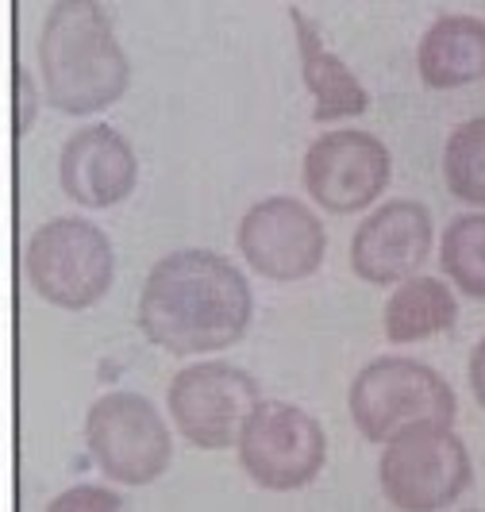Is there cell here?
<instances>
[{
	"instance_id": "14",
	"label": "cell",
	"mask_w": 485,
	"mask_h": 512,
	"mask_svg": "<svg viewBox=\"0 0 485 512\" xmlns=\"http://www.w3.org/2000/svg\"><path fill=\"white\" fill-rule=\"evenodd\" d=\"M293 16V27H297V39H301V74H305V85L312 93V120L316 124H328V120H343V116H362L370 108V93L362 89L347 62L335 58L332 51H324L316 27L305 20L301 8H289Z\"/></svg>"
},
{
	"instance_id": "6",
	"label": "cell",
	"mask_w": 485,
	"mask_h": 512,
	"mask_svg": "<svg viewBox=\"0 0 485 512\" xmlns=\"http://www.w3.org/2000/svg\"><path fill=\"white\" fill-rule=\"evenodd\" d=\"M85 439L101 474L124 486H151L166 474L174 455L166 420L139 393L101 397L85 416Z\"/></svg>"
},
{
	"instance_id": "9",
	"label": "cell",
	"mask_w": 485,
	"mask_h": 512,
	"mask_svg": "<svg viewBox=\"0 0 485 512\" xmlns=\"http://www.w3.org/2000/svg\"><path fill=\"white\" fill-rule=\"evenodd\" d=\"M239 251L270 282H301L312 278L324 262L328 235L324 224L293 197L258 201L239 224Z\"/></svg>"
},
{
	"instance_id": "10",
	"label": "cell",
	"mask_w": 485,
	"mask_h": 512,
	"mask_svg": "<svg viewBox=\"0 0 485 512\" xmlns=\"http://www.w3.org/2000/svg\"><path fill=\"white\" fill-rule=\"evenodd\" d=\"M389 174H393L389 151L370 131L320 135L305 154L308 197L339 216L374 205L389 185Z\"/></svg>"
},
{
	"instance_id": "18",
	"label": "cell",
	"mask_w": 485,
	"mask_h": 512,
	"mask_svg": "<svg viewBox=\"0 0 485 512\" xmlns=\"http://www.w3.org/2000/svg\"><path fill=\"white\" fill-rule=\"evenodd\" d=\"M47 509L51 512H116V509H124V501H120L116 493H108V489L81 486V489L62 493V497H54Z\"/></svg>"
},
{
	"instance_id": "5",
	"label": "cell",
	"mask_w": 485,
	"mask_h": 512,
	"mask_svg": "<svg viewBox=\"0 0 485 512\" xmlns=\"http://www.w3.org/2000/svg\"><path fill=\"white\" fill-rule=\"evenodd\" d=\"M24 266L31 289L43 301L70 308V312L97 305L116 274L108 235L97 224L77 220V216H62L35 231L27 243Z\"/></svg>"
},
{
	"instance_id": "12",
	"label": "cell",
	"mask_w": 485,
	"mask_h": 512,
	"mask_svg": "<svg viewBox=\"0 0 485 512\" xmlns=\"http://www.w3.org/2000/svg\"><path fill=\"white\" fill-rule=\"evenodd\" d=\"M139 162L131 143L108 124L81 128L66 139L58 158V181L66 197L85 208H112L131 197Z\"/></svg>"
},
{
	"instance_id": "4",
	"label": "cell",
	"mask_w": 485,
	"mask_h": 512,
	"mask_svg": "<svg viewBox=\"0 0 485 512\" xmlns=\"http://www.w3.org/2000/svg\"><path fill=\"white\" fill-rule=\"evenodd\" d=\"M351 420L370 443H385L409 424H455V389L416 359H378L351 382Z\"/></svg>"
},
{
	"instance_id": "13",
	"label": "cell",
	"mask_w": 485,
	"mask_h": 512,
	"mask_svg": "<svg viewBox=\"0 0 485 512\" xmlns=\"http://www.w3.org/2000/svg\"><path fill=\"white\" fill-rule=\"evenodd\" d=\"M420 77L432 89H459L485 77V20L439 16L420 39Z\"/></svg>"
},
{
	"instance_id": "15",
	"label": "cell",
	"mask_w": 485,
	"mask_h": 512,
	"mask_svg": "<svg viewBox=\"0 0 485 512\" xmlns=\"http://www.w3.org/2000/svg\"><path fill=\"white\" fill-rule=\"evenodd\" d=\"M459 316L455 293L435 278H405L385 305V335L389 343H420L447 332Z\"/></svg>"
},
{
	"instance_id": "8",
	"label": "cell",
	"mask_w": 485,
	"mask_h": 512,
	"mask_svg": "<svg viewBox=\"0 0 485 512\" xmlns=\"http://www.w3.org/2000/svg\"><path fill=\"white\" fill-rule=\"evenodd\" d=\"M328 459L324 428L297 405L262 401L243 436H239V462L251 474V482L274 493L308 486Z\"/></svg>"
},
{
	"instance_id": "11",
	"label": "cell",
	"mask_w": 485,
	"mask_h": 512,
	"mask_svg": "<svg viewBox=\"0 0 485 512\" xmlns=\"http://www.w3.org/2000/svg\"><path fill=\"white\" fill-rule=\"evenodd\" d=\"M432 255V212L420 201L382 205L351 243V266L362 282L393 285L405 282Z\"/></svg>"
},
{
	"instance_id": "3",
	"label": "cell",
	"mask_w": 485,
	"mask_h": 512,
	"mask_svg": "<svg viewBox=\"0 0 485 512\" xmlns=\"http://www.w3.org/2000/svg\"><path fill=\"white\" fill-rule=\"evenodd\" d=\"M382 489L405 512H435L455 505L470 486V455L451 424H409L385 439Z\"/></svg>"
},
{
	"instance_id": "7",
	"label": "cell",
	"mask_w": 485,
	"mask_h": 512,
	"mask_svg": "<svg viewBox=\"0 0 485 512\" xmlns=\"http://www.w3.org/2000/svg\"><path fill=\"white\" fill-rule=\"evenodd\" d=\"M258 405V382L231 362H197L170 382V416L181 436L201 451H224L239 443Z\"/></svg>"
},
{
	"instance_id": "1",
	"label": "cell",
	"mask_w": 485,
	"mask_h": 512,
	"mask_svg": "<svg viewBox=\"0 0 485 512\" xmlns=\"http://www.w3.org/2000/svg\"><path fill=\"white\" fill-rule=\"evenodd\" d=\"M251 285L224 255L174 251L158 258L139 297V328L170 355H205L251 328Z\"/></svg>"
},
{
	"instance_id": "16",
	"label": "cell",
	"mask_w": 485,
	"mask_h": 512,
	"mask_svg": "<svg viewBox=\"0 0 485 512\" xmlns=\"http://www.w3.org/2000/svg\"><path fill=\"white\" fill-rule=\"evenodd\" d=\"M443 270L466 297L485 301V216H459L443 235Z\"/></svg>"
},
{
	"instance_id": "2",
	"label": "cell",
	"mask_w": 485,
	"mask_h": 512,
	"mask_svg": "<svg viewBox=\"0 0 485 512\" xmlns=\"http://www.w3.org/2000/svg\"><path fill=\"white\" fill-rule=\"evenodd\" d=\"M39 70L47 101L66 116H89L116 104L131 81L112 20L93 0L54 4L39 39Z\"/></svg>"
},
{
	"instance_id": "17",
	"label": "cell",
	"mask_w": 485,
	"mask_h": 512,
	"mask_svg": "<svg viewBox=\"0 0 485 512\" xmlns=\"http://www.w3.org/2000/svg\"><path fill=\"white\" fill-rule=\"evenodd\" d=\"M443 174L459 201L485 208V120H466L455 128L443 151Z\"/></svg>"
},
{
	"instance_id": "19",
	"label": "cell",
	"mask_w": 485,
	"mask_h": 512,
	"mask_svg": "<svg viewBox=\"0 0 485 512\" xmlns=\"http://www.w3.org/2000/svg\"><path fill=\"white\" fill-rule=\"evenodd\" d=\"M470 385H474L478 405L485 409V339L474 347V355H470Z\"/></svg>"
}]
</instances>
